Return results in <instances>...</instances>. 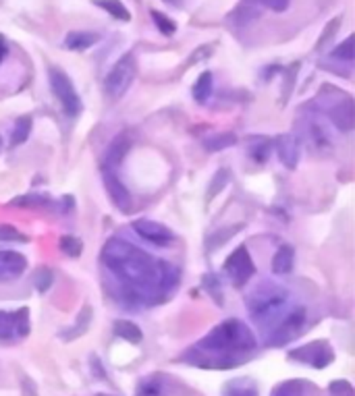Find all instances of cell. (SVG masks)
I'll use <instances>...</instances> for the list:
<instances>
[{
  "label": "cell",
  "instance_id": "obj_25",
  "mask_svg": "<svg viewBox=\"0 0 355 396\" xmlns=\"http://www.w3.org/2000/svg\"><path fill=\"white\" fill-rule=\"evenodd\" d=\"M94 4L100 6V9H104L109 15H112V17L119 19V21H129V19H131L129 9H127L121 0H94Z\"/></svg>",
  "mask_w": 355,
  "mask_h": 396
},
{
  "label": "cell",
  "instance_id": "obj_15",
  "mask_svg": "<svg viewBox=\"0 0 355 396\" xmlns=\"http://www.w3.org/2000/svg\"><path fill=\"white\" fill-rule=\"evenodd\" d=\"M129 148H131L129 135H119V137H114L112 143L109 145V150H106V156H104V170H106V172H114L116 166H119V164L123 162V158L127 156Z\"/></svg>",
  "mask_w": 355,
  "mask_h": 396
},
{
  "label": "cell",
  "instance_id": "obj_13",
  "mask_svg": "<svg viewBox=\"0 0 355 396\" xmlns=\"http://www.w3.org/2000/svg\"><path fill=\"white\" fill-rule=\"evenodd\" d=\"M274 150L278 154L280 162L287 166V168H295L297 162H300V139L293 135V133H285V135H278L274 139Z\"/></svg>",
  "mask_w": 355,
  "mask_h": 396
},
{
  "label": "cell",
  "instance_id": "obj_41",
  "mask_svg": "<svg viewBox=\"0 0 355 396\" xmlns=\"http://www.w3.org/2000/svg\"><path fill=\"white\" fill-rule=\"evenodd\" d=\"M0 145H2V143H0Z\"/></svg>",
  "mask_w": 355,
  "mask_h": 396
},
{
  "label": "cell",
  "instance_id": "obj_7",
  "mask_svg": "<svg viewBox=\"0 0 355 396\" xmlns=\"http://www.w3.org/2000/svg\"><path fill=\"white\" fill-rule=\"evenodd\" d=\"M289 359L300 361V363H307V365H312L316 370H322V368H327V365H330L334 361V353H332L328 341H314V343L291 351Z\"/></svg>",
  "mask_w": 355,
  "mask_h": 396
},
{
  "label": "cell",
  "instance_id": "obj_26",
  "mask_svg": "<svg viewBox=\"0 0 355 396\" xmlns=\"http://www.w3.org/2000/svg\"><path fill=\"white\" fill-rule=\"evenodd\" d=\"M235 143H237V137L233 133H217V135H212L204 141V148L208 152H220V150H226Z\"/></svg>",
  "mask_w": 355,
  "mask_h": 396
},
{
  "label": "cell",
  "instance_id": "obj_9",
  "mask_svg": "<svg viewBox=\"0 0 355 396\" xmlns=\"http://www.w3.org/2000/svg\"><path fill=\"white\" fill-rule=\"evenodd\" d=\"M29 332V309H17L13 314L0 312V341L23 339Z\"/></svg>",
  "mask_w": 355,
  "mask_h": 396
},
{
  "label": "cell",
  "instance_id": "obj_16",
  "mask_svg": "<svg viewBox=\"0 0 355 396\" xmlns=\"http://www.w3.org/2000/svg\"><path fill=\"white\" fill-rule=\"evenodd\" d=\"M98 40H100V35L94 31H69L65 35V48L82 53V50L92 48L94 44H98Z\"/></svg>",
  "mask_w": 355,
  "mask_h": 396
},
{
  "label": "cell",
  "instance_id": "obj_23",
  "mask_svg": "<svg viewBox=\"0 0 355 396\" xmlns=\"http://www.w3.org/2000/svg\"><path fill=\"white\" fill-rule=\"evenodd\" d=\"M89 321H92V307L89 305H85L82 309V314L77 317V324L75 326H71L69 328V332H62L60 336L65 339V341H73V339H80L82 334H85V330L89 328Z\"/></svg>",
  "mask_w": 355,
  "mask_h": 396
},
{
  "label": "cell",
  "instance_id": "obj_12",
  "mask_svg": "<svg viewBox=\"0 0 355 396\" xmlns=\"http://www.w3.org/2000/svg\"><path fill=\"white\" fill-rule=\"evenodd\" d=\"M104 187H106V193H109L110 202L114 204V208H119L121 211L131 210V206H133L131 193L123 185V181H119V177L114 172L104 170Z\"/></svg>",
  "mask_w": 355,
  "mask_h": 396
},
{
  "label": "cell",
  "instance_id": "obj_11",
  "mask_svg": "<svg viewBox=\"0 0 355 396\" xmlns=\"http://www.w3.org/2000/svg\"><path fill=\"white\" fill-rule=\"evenodd\" d=\"M328 116L332 121V125L343 133H349L354 129L355 112H354V100L345 94L341 100H337L334 104L328 108Z\"/></svg>",
  "mask_w": 355,
  "mask_h": 396
},
{
  "label": "cell",
  "instance_id": "obj_27",
  "mask_svg": "<svg viewBox=\"0 0 355 396\" xmlns=\"http://www.w3.org/2000/svg\"><path fill=\"white\" fill-rule=\"evenodd\" d=\"M29 133H31V119L29 116H19L15 121V129H13V135H11V148H17L23 141H28Z\"/></svg>",
  "mask_w": 355,
  "mask_h": 396
},
{
  "label": "cell",
  "instance_id": "obj_39",
  "mask_svg": "<svg viewBox=\"0 0 355 396\" xmlns=\"http://www.w3.org/2000/svg\"><path fill=\"white\" fill-rule=\"evenodd\" d=\"M164 2H166V4H175V6L181 4V0H164Z\"/></svg>",
  "mask_w": 355,
  "mask_h": 396
},
{
  "label": "cell",
  "instance_id": "obj_21",
  "mask_svg": "<svg viewBox=\"0 0 355 396\" xmlns=\"http://www.w3.org/2000/svg\"><path fill=\"white\" fill-rule=\"evenodd\" d=\"M222 396H258V388L249 378L241 380H233L224 386V395Z\"/></svg>",
  "mask_w": 355,
  "mask_h": 396
},
{
  "label": "cell",
  "instance_id": "obj_38",
  "mask_svg": "<svg viewBox=\"0 0 355 396\" xmlns=\"http://www.w3.org/2000/svg\"><path fill=\"white\" fill-rule=\"evenodd\" d=\"M9 54V44H6V38L0 33V62H2V58Z\"/></svg>",
  "mask_w": 355,
  "mask_h": 396
},
{
  "label": "cell",
  "instance_id": "obj_20",
  "mask_svg": "<svg viewBox=\"0 0 355 396\" xmlns=\"http://www.w3.org/2000/svg\"><path fill=\"white\" fill-rule=\"evenodd\" d=\"M212 87H214L212 73H210V71L202 73V75L197 77V81H195V85H193V98H195V102H197V104L208 102V98L212 96Z\"/></svg>",
  "mask_w": 355,
  "mask_h": 396
},
{
  "label": "cell",
  "instance_id": "obj_19",
  "mask_svg": "<svg viewBox=\"0 0 355 396\" xmlns=\"http://www.w3.org/2000/svg\"><path fill=\"white\" fill-rule=\"evenodd\" d=\"M307 137H310V143L314 145V150H318V152L330 148V137H328L327 129L318 121L307 123Z\"/></svg>",
  "mask_w": 355,
  "mask_h": 396
},
{
  "label": "cell",
  "instance_id": "obj_28",
  "mask_svg": "<svg viewBox=\"0 0 355 396\" xmlns=\"http://www.w3.org/2000/svg\"><path fill=\"white\" fill-rule=\"evenodd\" d=\"M229 181H231V172H229L226 168H224V170H219V172L214 175L212 183H210V189H208V199H214L220 191L229 185Z\"/></svg>",
  "mask_w": 355,
  "mask_h": 396
},
{
  "label": "cell",
  "instance_id": "obj_8",
  "mask_svg": "<svg viewBox=\"0 0 355 396\" xmlns=\"http://www.w3.org/2000/svg\"><path fill=\"white\" fill-rule=\"evenodd\" d=\"M224 272L233 280L235 287H244L247 280L256 274V265L249 255L246 245H239L224 262Z\"/></svg>",
  "mask_w": 355,
  "mask_h": 396
},
{
  "label": "cell",
  "instance_id": "obj_30",
  "mask_svg": "<svg viewBox=\"0 0 355 396\" xmlns=\"http://www.w3.org/2000/svg\"><path fill=\"white\" fill-rule=\"evenodd\" d=\"M53 280H55V276H53V272L48 268H40L36 272V276H33V285H36V289L40 292L48 291L53 287Z\"/></svg>",
  "mask_w": 355,
  "mask_h": 396
},
{
  "label": "cell",
  "instance_id": "obj_37",
  "mask_svg": "<svg viewBox=\"0 0 355 396\" xmlns=\"http://www.w3.org/2000/svg\"><path fill=\"white\" fill-rule=\"evenodd\" d=\"M258 2L264 4V6H268V9H273L276 13H283L289 6V0H258Z\"/></svg>",
  "mask_w": 355,
  "mask_h": 396
},
{
  "label": "cell",
  "instance_id": "obj_18",
  "mask_svg": "<svg viewBox=\"0 0 355 396\" xmlns=\"http://www.w3.org/2000/svg\"><path fill=\"white\" fill-rule=\"evenodd\" d=\"M258 15H260V2L258 0H241V4L233 13V21H235V26H247Z\"/></svg>",
  "mask_w": 355,
  "mask_h": 396
},
{
  "label": "cell",
  "instance_id": "obj_33",
  "mask_svg": "<svg viewBox=\"0 0 355 396\" xmlns=\"http://www.w3.org/2000/svg\"><path fill=\"white\" fill-rule=\"evenodd\" d=\"M152 19H154V23L158 26V29L163 31L164 35H173L177 31V23L173 19H168L160 11H152Z\"/></svg>",
  "mask_w": 355,
  "mask_h": 396
},
{
  "label": "cell",
  "instance_id": "obj_31",
  "mask_svg": "<svg viewBox=\"0 0 355 396\" xmlns=\"http://www.w3.org/2000/svg\"><path fill=\"white\" fill-rule=\"evenodd\" d=\"M28 237L11 224H0V243H26Z\"/></svg>",
  "mask_w": 355,
  "mask_h": 396
},
{
  "label": "cell",
  "instance_id": "obj_2",
  "mask_svg": "<svg viewBox=\"0 0 355 396\" xmlns=\"http://www.w3.org/2000/svg\"><path fill=\"white\" fill-rule=\"evenodd\" d=\"M258 346L253 332L239 319H226L219 324L208 336L187 351V359L200 368L231 370L241 365L244 355Z\"/></svg>",
  "mask_w": 355,
  "mask_h": 396
},
{
  "label": "cell",
  "instance_id": "obj_17",
  "mask_svg": "<svg viewBox=\"0 0 355 396\" xmlns=\"http://www.w3.org/2000/svg\"><path fill=\"white\" fill-rule=\"evenodd\" d=\"M293 260H295V251H293V247H291V245H280L278 251L274 253L271 268H273L274 274H278V276L289 274V272L293 270Z\"/></svg>",
  "mask_w": 355,
  "mask_h": 396
},
{
  "label": "cell",
  "instance_id": "obj_35",
  "mask_svg": "<svg viewBox=\"0 0 355 396\" xmlns=\"http://www.w3.org/2000/svg\"><path fill=\"white\" fill-rule=\"evenodd\" d=\"M328 395L330 396H355L354 386L347 380H334L328 386Z\"/></svg>",
  "mask_w": 355,
  "mask_h": 396
},
{
  "label": "cell",
  "instance_id": "obj_5",
  "mask_svg": "<svg viewBox=\"0 0 355 396\" xmlns=\"http://www.w3.org/2000/svg\"><path fill=\"white\" fill-rule=\"evenodd\" d=\"M137 75V62L133 54H125L123 58L116 60V65L110 69V73L104 79V89L112 100L121 98L136 79Z\"/></svg>",
  "mask_w": 355,
  "mask_h": 396
},
{
  "label": "cell",
  "instance_id": "obj_29",
  "mask_svg": "<svg viewBox=\"0 0 355 396\" xmlns=\"http://www.w3.org/2000/svg\"><path fill=\"white\" fill-rule=\"evenodd\" d=\"M354 35H349L343 44L337 46V50H332V58H339V60H345V62H354Z\"/></svg>",
  "mask_w": 355,
  "mask_h": 396
},
{
  "label": "cell",
  "instance_id": "obj_34",
  "mask_svg": "<svg viewBox=\"0 0 355 396\" xmlns=\"http://www.w3.org/2000/svg\"><path fill=\"white\" fill-rule=\"evenodd\" d=\"M256 143H258V148L251 145V148H249V154H251V158L256 160V162H264V160L268 158V154H271L273 143L266 141V139H256Z\"/></svg>",
  "mask_w": 355,
  "mask_h": 396
},
{
  "label": "cell",
  "instance_id": "obj_32",
  "mask_svg": "<svg viewBox=\"0 0 355 396\" xmlns=\"http://www.w3.org/2000/svg\"><path fill=\"white\" fill-rule=\"evenodd\" d=\"M60 249L67 253V255H71V258H77L80 253H82L83 245L82 241L77 237H71V235H65V237L60 238Z\"/></svg>",
  "mask_w": 355,
  "mask_h": 396
},
{
  "label": "cell",
  "instance_id": "obj_24",
  "mask_svg": "<svg viewBox=\"0 0 355 396\" xmlns=\"http://www.w3.org/2000/svg\"><path fill=\"white\" fill-rule=\"evenodd\" d=\"M164 382L160 375H148L137 384V396H163Z\"/></svg>",
  "mask_w": 355,
  "mask_h": 396
},
{
  "label": "cell",
  "instance_id": "obj_22",
  "mask_svg": "<svg viewBox=\"0 0 355 396\" xmlns=\"http://www.w3.org/2000/svg\"><path fill=\"white\" fill-rule=\"evenodd\" d=\"M114 334L121 336L123 341H129V343H139V341H141V330H139V326H136V324L129 321V319H116V321H114Z\"/></svg>",
  "mask_w": 355,
  "mask_h": 396
},
{
  "label": "cell",
  "instance_id": "obj_36",
  "mask_svg": "<svg viewBox=\"0 0 355 396\" xmlns=\"http://www.w3.org/2000/svg\"><path fill=\"white\" fill-rule=\"evenodd\" d=\"M273 396H301V384L295 382V380L285 382V384H280V386L274 388Z\"/></svg>",
  "mask_w": 355,
  "mask_h": 396
},
{
  "label": "cell",
  "instance_id": "obj_40",
  "mask_svg": "<svg viewBox=\"0 0 355 396\" xmlns=\"http://www.w3.org/2000/svg\"><path fill=\"white\" fill-rule=\"evenodd\" d=\"M98 396H110V395H98Z\"/></svg>",
  "mask_w": 355,
  "mask_h": 396
},
{
  "label": "cell",
  "instance_id": "obj_6",
  "mask_svg": "<svg viewBox=\"0 0 355 396\" xmlns=\"http://www.w3.org/2000/svg\"><path fill=\"white\" fill-rule=\"evenodd\" d=\"M305 321H307V312L303 307H297V309L289 312L287 316L274 326L273 332L268 334L266 346H285V344L293 343L301 332H303Z\"/></svg>",
  "mask_w": 355,
  "mask_h": 396
},
{
  "label": "cell",
  "instance_id": "obj_14",
  "mask_svg": "<svg viewBox=\"0 0 355 396\" xmlns=\"http://www.w3.org/2000/svg\"><path fill=\"white\" fill-rule=\"evenodd\" d=\"M28 268V260L17 251H0V280L17 278Z\"/></svg>",
  "mask_w": 355,
  "mask_h": 396
},
{
  "label": "cell",
  "instance_id": "obj_1",
  "mask_svg": "<svg viewBox=\"0 0 355 396\" xmlns=\"http://www.w3.org/2000/svg\"><path fill=\"white\" fill-rule=\"evenodd\" d=\"M102 262L125 285L136 303H150L148 297L164 295L177 285V270L152 258L125 238H110L102 249Z\"/></svg>",
  "mask_w": 355,
  "mask_h": 396
},
{
  "label": "cell",
  "instance_id": "obj_3",
  "mask_svg": "<svg viewBox=\"0 0 355 396\" xmlns=\"http://www.w3.org/2000/svg\"><path fill=\"white\" fill-rule=\"evenodd\" d=\"M289 292L276 285H262L247 297V309L258 324H268L287 307Z\"/></svg>",
  "mask_w": 355,
  "mask_h": 396
},
{
  "label": "cell",
  "instance_id": "obj_10",
  "mask_svg": "<svg viewBox=\"0 0 355 396\" xmlns=\"http://www.w3.org/2000/svg\"><path fill=\"white\" fill-rule=\"evenodd\" d=\"M133 231H136L139 237L143 238V241H148V243H152V245H156V247H166V245H170L173 241H175V235L160 224V222H154V220H136L133 222Z\"/></svg>",
  "mask_w": 355,
  "mask_h": 396
},
{
  "label": "cell",
  "instance_id": "obj_4",
  "mask_svg": "<svg viewBox=\"0 0 355 396\" xmlns=\"http://www.w3.org/2000/svg\"><path fill=\"white\" fill-rule=\"evenodd\" d=\"M48 81H50V89H53V94L56 96V100L62 106L65 114H67V116H77V114L82 112L83 104L80 94H77V89L73 87L71 77H69L62 69L50 67V69H48Z\"/></svg>",
  "mask_w": 355,
  "mask_h": 396
}]
</instances>
